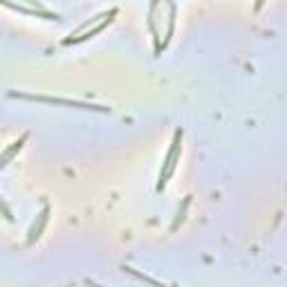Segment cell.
I'll return each mask as SVG.
<instances>
[{
	"mask_svg": "<svg viewBox=\"0 0 287 287\" xmlns=\"http://www.w3.org/2000/svg\"><path fill=\"white\" fill-rule=\"evenodd\" d=\"M182 128L180 130H175V137H173V144H170V148H168V153H166V162L162 166V170H159V182H157V191H162L164 186H166V180L173 175V170H175V164H178V159H180V153H182Z\"/></svg>",
	"mask_w": 287,
	"mask_h": 287,
	"instance_id": "obj_1",
	"label": "cell"
},
{
	"mask_svg": "<svg viewBox=\"0 0 287 287\" xmlns=\"http://www.w3.org/2000/svg\"><path fill=\"white\" fill-rule=\"evenodd\" d=\"M117 12H119V9H117V7H112V9H110V14H108V18H103L101 23H97L92 29H90V32H85L83 36H68L63 43H65V45H70V43H81V41H88L90 36H94V34H97V32H101V29L105 27V25H108L110 21H112V16H117Z\"/></svg>",
	"mask_w": 287,
	"mask_h": 287,
	"instance_id": "obj_2",
	"label": "cell"
},
{
	"mask_svg": "<svg viewBox=\"0 0 287 287\" xmlns=\"http://www.w3.org/2000/svg\"><path fill=\"white\" fill-rule=\"evenodd\" d=\"M49 220V206L45 204L43 211L38 213V220H34L32 229H29V236H27V245H34V240H38V236H41V231L45 229V224H47Z\"/></svg>",
	"mask_w": 287,
	"mask_h": 287,
	"instance_id": "obj_3",
	"label": "cell"
},
{
	"mask_svg": "<svg viewBox=\"0 0 287 287\" xmlns=\"http://www.w3.org/2000/svg\"><path fill=\"white\" fill-rule=\"evenodd\" d=\"M5 7L16 9V12H23V14H32V16L47 18V21H59L61 18L56 12H49V9H36V7H25V5H12V3H5Z\"/></svg>",
	"mask_w": 287,
	"mask_h": 287,
	"instance_id": "obj_4",
	"label": "cell"
},
{
	"mask_svg": "<svg viewBox=\"0 0 287 287\" xmlns=\"http://www.w3.org/2000/svg\"><path fill=\"white\" fill-rule=\"evenodd\" d=\"M27 139H29V133H23V135H21V137H18V139H16V142H14L12 146H9V148H7V150H5V153H3V159H0V166H3V168H5V166H7V164H9V159H12V157H14V155H16V153H18V150H21V148H23V144H25V142H27Z\"/></svg>",
	"mask_w": 287,
	"mask_h": 287,
	"instance_id": "obj_5",
	"label": "cell"
},
{
	"mask_svg": "<svg viewBox=\"0 0 287 287\" xmlns=\"http://www.w3.org/2000/svg\"><path fill=\"white\" fill-rule=\"evenodd\" d=\"M124 271H128V274H133V276H137V278H142L144 283H150L153 287H166V285H162L159 280H155V278H150V276H146V274H139L137 269H133V267H128V265H124Z\"/></svg>",
	"mask_w": 287,
	"mask_h": 287,
	"instance_id": "obj_6",
	"label": "cell"
},
{
	"mask_svg": "<svg viewBox=\"0 0 287 287\" xmlns=\"http://www.w3.org/2000/svg\"><path fill=\"white\" fill-rule=\"evenodd\" d=\"M189 202H191V195H189V198H184V204H182V209L178 211V218H175V222H173V226H170V229H178V224L184 220V213H186V206H189Z\"/></svg>",
	"mask_w": 287,
	"mask_h": 287,
	"instance_id": "obj_7",
	"label": "cell"
},
{
	"mask_svg": "<svg viewBox=\"0 0 287 287\" xmlns=\"http://www.w3.org/2000/svg\"><path fill=\"white\" fill-rule=\"evenodd\" d=\"M3 211H5V218H7V220H14V215H12V211H9L7 202H3Z\"/></svg>",
	"mask_w": 287,
	"mask_h": 287,
	"instance_id": "obj_8",
	"label": "cell"
},
{
	"mask_svg": "<svg viewBox=\"0 0 287 287\" xmlns=\"http://www.w3.org/2000/svg\"><path fill=\"white\" fill-rule=\"evenodd\" d=\"M88 285H92V287H101V285H97V283H92V280H88Z\"/></svg>",
	"mask_w": 287,
	"mask_h": 287,
	"instance_id": "obj_9",
	"label": "cell"
}]
</instances>
